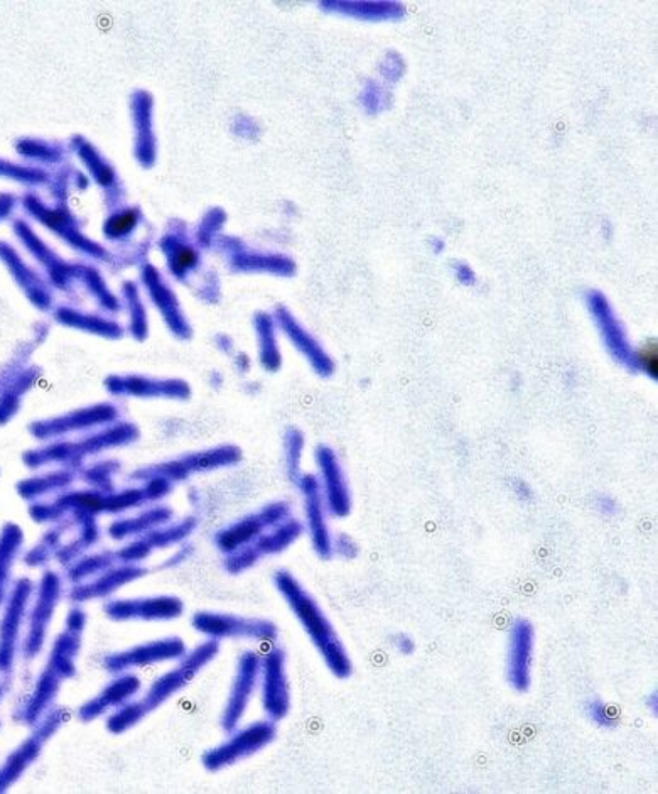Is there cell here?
Listing matches in <instances>:
<instances>
[{"instance_id": "obj_29", "label": "cell", "mask_w": 658, "mask_h": 794, "mask_svg": "<svg viewBox=\"0 0 658 794\" xmlns=\"http://www.w3.org/2000/svg\"><path fill=\"white\" fill-rule=\"evenodd\" d=\"M584 711H586L590 722H593L596 727L613 729L618 726L617 714H615L613 708H609L602 700H590L586 707H584Z\"/></svg>"}, {"instance_id": "obj_15", "label": "cell", "mask_w": 658, "mask_h": 794, "mask_svg": "<svg viewBox=\"0 0 658 794\" xmlns=\"http://www.w3.org/2000/svg\"><path fill=\"white\" fill-rule=\"evenodd\" d=\"M316 465H318V482L328 514L338 519L349 517L353 507L352 491H350L349 479L341 467L337 452L326 445L318 446Z\"/></svg>"}, {"instance_id": "obj_18", "label": "cell", "mask_w": 658, "mask_h": 794, "mask_svg": "<svg viewBox=\"0 0 658 794\" xmlns=\"http://www.w3.org/2000/svg\"><path fill=\"white\" fill-rule=\"evenodd\" d=\"M289 517H291V507L284 502H276V504L265 506L258 513L252 514V516L245 517L243 521L219 532L218 538H216L218 547L227 553L237 552L240 547L254 543L258 537L264 534V531L273 529L274 526L286 521Z\"/></svg>"}, {"instance_id": "obj_2", "label": "cell", "mask_w": 658, "mask_h": 794, "mask_svg": "<svg viewBox=\"0 0 658 794\" xmlns=\"http://www.w3.org/2000/svg\"><path fill=\"white\" fill-rule=\"evenodd\" d=\"M219 650H222L219 641L206 639L193 651H188L181 659H178L175 668H170L154 683H151L142 698L130 700L117 710L112 711L105 722L106 730L110 734L122 735L139 726L148 715L160 710L173 696L182 692L206 666L212 665L218 656Z\"/></svg>"}, {"instance_id": "obj_24", "label": "cell", "mask_w": 658, "mask_h": 794, "mask_svg": "<svg viewBox=\"0 0 658 794\" xmlns=\"http://www.w3.org/2000/svg\"><path fill=\"white\" fill-rule=\"evenodd\" d=\"M337 11L364 21L401 20L405 14L401 2H338Z\"/></svg>"}, {"instance_id": "obj_19", "label": "cell", "mask_w": 658, "mask_h": 794, "mask_svg": "<svg viewBox=\"0 0 658 794\" xmlns=\"http://www.w3.org/2000/svg\"><path fill=\"white\" fill-rule=\"evenodd\" d=\"M298 486L303 494L306 529L309 532L311 543L322 559H329L333 556V537L329 531L328 509H326L318 477L309 476V474L301 476Z\"/></svg>"}, {"instance_id": "obj_7", "label": "cell", "mask_w": 658, "mask_h": 794, "mask_svg": "<svg viewBox=\"0 0 658 794\" xmlns=\"http://www.w3.org/2000/svg\"><path fill=\"white\" fill-rule=\"evenodd\" d=\"M35 595V583L29 578H20L12 585L8 601L0 617V677L9 680L15 659L21 651V634L30 607V598Z\"/></svg>"}, {"instance_id": "obj_12", "label": "cell", "mask_w": 658, "mask_h": 794, "mask_svg": "<svg viewBox=\"0 0 658 794\" xmlns=\"http://www.w3.org/2000/svg\"><path fill=\"white\" fill-rule=\"evenodd\" d=\"M188 653V646L181 638H161L148 643L137 644L129 650L106 654L102 659L103 669L110 675L129 673L134 669L160 663L178 661Z\"/></svg>"}, {"instance_id": "obj_11", "label": "cell", "mask_w": 658, "mask_h": 794, "mask_svg": "<svg viewBox=\"0 0 658 794\" xmlns=\"http://www.w3.org/2000/svg\"><path fill=\"white\" fill-rule=\"evenodd\" d=\"M136 438V430L132 426H121L114 430L102 431L96 437L85 438L80 443H54L41 450H33L23 456L24 464L30 468L42 467L46 464H63V462H75L76 458L100 453L102 450L114 449V446L129 443Z\"/></svg>"}, {"instance_id": "obj_4", "label": "cell", "mask_w": 658, "mask_h": 794, "mask_svg": "<svg viewBox=\"0 0 658 794\" xmlns=\"http://www.w3.org/2000/svg\"><path fill=\"white\" fill-rule=\"evenodd\" d=\"M68 720L69 710L66 707H53L42 715L33 726L29 738L21 742L20 747H15L4 765L0 766V793H5L23 778L24 772L39 759L48 742L66 726Z\"/></svg>"}, {"instance_id": "obj_21", "label": "cell", "mask_w": 658, "mask_h": 794, "mask_svg": "<svg viewBox=\"0 0 658 794\" xmlns=\"http://www.w3.org/2000/svg\"><path fill=\"white\" fill-rule=\"evenodd\" d=\"M145 570L136 567V565H122L117 568H109V570L102 571V575L88 580V582L76 583L68 592V598L73 604L80 605L85 602L100 601V598H106L112 593L121 590L122 587L127 583L134 582L137 578L142 577Z\"/></svg>"}, {"instance_id": "obj_37", "label": "cell", "mask_w": 658, "mask_h": 794, "mask_svg": "<svg viewBox=\"0 0 658 794\" xmlns=\"http://www.w3.org/2000/svg\"><path fill=\"white\" fill-rule=\"evenodd\" d=\"M514 492L517 497L522 499V501H530L532 499V489H530L529 483L523 482V480H515L514 482Z\"/></svg>"}, {"instance_id": "obj_6", "label": "cell", "mask_w": 658, "mask_h": 794, "mask_svg": "<svg viewBox=\"0 0 658 794\" xmlns=\"http://www.w3.org/2000/svg\"><path fill=\"white\" fill-rule=\"evenodd\" d=\"M194 631L208 639H242L252 643L274 644L279 638L276 622L261 617H245L239 614L201 613L191 617Z\"/></svg>"}, {"instance_id": "obj_33", "label": "cell", "mask_w": 658, "mask_h": 794, "mask_svg": "<svg viewBox=\"0 0 658 794\" xmlns=\"http://www.w3.org/2000/svg\"><path fill=\"white\" fill-rule=\"evenodd\" d=\"M453 274H454V278H456V281H458L459 285L468 286V288H471V286L477 285V281H478L477 273H474L473 267L468 266V264L454 263L453 264Z\"/></svg>"}, {"instance_id": "obj_5", "label": "cell", "mask_w": 658, "mask_h": 794, "mask_svg": "<svg viewBox=\"0 0 658 794\" xmlns=\"http://www.w3.org/2000/svg\"><path fill=\"white\" fill-rule=\"evenodd\" d=\"M277 727L273 720H258L237 729L228 734L227 741L215 745L201 756L203 768L210 772H219L239 765L249 757L264 751L276 741Z\"/></svg>"}, {"instance_id": "obj_10", "label": "cell", "mask_w": 658, "mask_h": 794, "mask_svg": "<svg viewBox=\"0 0 658 794\" xmlns=\"http://www.w3.org/2000/svg\"><path fill=\"white\" fill-rule=\"evenodd\" d=\"M262 707L267 719L282 722L291 711L288 654L282 647L273 646L261 654Z\"/></svg>"}, {"instance_id": "obj_3", "label": "cell", "mask_w": 658, "mask_h": 794, "mask_svg": "<svg viewBox=\"0 0 658 794\" xmlns=\"http://www.w3.org/2000/svg\"><path fill=\"white\" fill-rule=\"evenodd\" d=\"M274 583H276L277 592L282 595L298 622L303 626L304 632H306L313 646L318 650L329 673L338 680H349L353 673L352 658H350L346 647L341 643L337 629H334L333 623L329 622L328 616L319 607L316 598L289 571H277Z\"/></svg>"}, {"instance_id": "obj_40", "label": "cell", "mask_w": 658, "mask_h": 794, "mask_svg": "<svg viewBox=\"0 0 658 794\" xmlns=\"http://www.w3.org/2000/svg\"><path fill=\"white\" fill-rule=\"evenodd\" d=\"M5 684H8V680H5V678H0V702H2V698H4L5 695Z\"/></svg>"}, {"instance_id": "obj_36", "label": "cell", "mask_w": 658, "mask_h": 794, "mask_svg": "<svg viewBox=\"0 0 658 794\" xmlns=\"http://www.w3.org/2000/svg\"><path fill=\"white\" fill-rule=\"evenodd\" d=\"M596 509L603 514V516L613 517L618 513L617 502L608 495H599L596 499Z\"/></svg>"}, {"instance_id": "obj_30", "label": "cell", "mask_w": 658, "mask_h": 794, "mask_svg": "<svg viewBox=\"0 0 658 794\" xmlns=\"http://www.w3.org/2000/svg\"><path fill=\"white\" fill-rule=\"evenodd\" d=\"M636 373L647 374L651 379L658 377V346L657 343H645L640 350H635Z\"/></svg>"}, {"instance_id": "obj_26", "label": "cell", "mask_w": 658, "mask_h": 794, "mask_svg": "<svg viewBox=\"0 0 658 794\" xmlns=\"http://www.w3.org/2000/svg\"><path fill=\"white\" fill-rule=\"evenodd\" d=\"M75 471L60 470L48 474V476L35 477V479L24 480L17 483V492L21 497L26 501H38L42 495L53 494L56 491H63L73 482Z\"/></svg>"}, {"instance_id": "obj_23", "label": "cell", "mask_w": 658, "mask_h": 794, "mask_svg": "<svg viewBox=\"0 0 658 794\" xmlns=\"http://www.w3.org/2000/svg\"><path fill=\"white\" fill-rule=\"evenodd\" d=\"M24 534L20 526L8 525L0 531V608L4 607L11 592L12 567L23 547Z\"/></svg>"}, {"instance_id": "obj_35", "label": "cell", "mask_w": 658, "mask_h": 794, "mask_svg": "<svg viewBox=\"0 0 658 794\" xmlns=\"http://www.w3.org/2000/svg\"><path fill=\"white\" fill-rule=\"evenodd\" d=\"M392 641H394L395 650H397L398 653L404 654V656H410V654H414V651H416V643H414V639L410 638V635L397 634L394 635Z\"/></svg>"}, {"instance_id": "obj_13", "label": "cell", "mask_w": 658, "mask_h": 794, "mask_svg": "<svg viewBox=\"0 0 658 794\" xmlns=\"http://www.w3.org/2000/svg\"><path fill=\"white\" fill-rule=\"evenodd\" d=\"M258 683H261V654L255 651H243L235 669L224 715L219 720L225 734H231L233 730L239 729Z\"/></svg>"}, {"instance_id": "obj_16", "label": "cell", "mask_w": 658, "mask_h": 794, "mask_svg": "<svg viewBox=\"0 0 658 794\" xmlns=\"http://www.w3.org/2000/svg\"><path fill=\"white\" fill-rule=\"evenodd\" d=\"M303 531V522L289 517L280 525L274 526L273 531L264 532L254 543L231 553L230 558L227 559V570L231 574H240L255 565L262 556L284 552L295 540H300Z\"/></svg>"}, {"instance_id": "obj_22", "label": "cell", "mask_w": 658, "mask_h": 794, "mask_svg": "<svg viewBox=\"0 0 658 794\" xmlns=\"http://www.w3.org/2000/svg\"><path fill=\"white\" fill-rule=\"evenodd\" d=\"M239 456L237 450L231 449V446H224V449L213 450V452L198 453V455L188 456V458H181V461L169 462V464H164L163 467L151 468L148 471L161 476L160 479L167 480V477H175V479L181 480L190 476L191 471L210 470V468L235 464L239 461Z\"/></svg>"}, {"instance_id": "obj_31", "label": "cell", "mask_w": 658, "mask_h": 794, "mask_svg": "<svg viewBox=\"0 0 658 794\" xmlns=\"http://www.w3.org/2000/svg\"><path fill=\"white\" fill-rule=\"evenodd\" d=\"M365 106L368 112H382L389 106V97L383 93L382 88L379 85L368 84L367 90H365Z\"/></svg>"}, {"instance_id": "obj_28", "label": "cell", "mask_w": 658, "mask_h": 794, "mask_svg": "<svg viewBox=\"0 0 658 794\" xmlns=\"http://www.w3.org/2000/svg\"><path fill=\"white\" fill-rule=\"evenodd\" d=\"M286 470L292 482H300L301 458H303L304 437L300 430L291 428L284 438Z\"/></svg>"}, {"instance_id": "obj_32", "label": "cell", "mask_w": 658, "mask_h": 794, "mask_svg": "<svg viewBox=\"0 0 658 794\" xmlns=\"http://www.w3.org/2000/svg\"><path fill=\"white\" fill-rule=\"evenodd\" d=\"M333 555L341 556L344 559L356 558L358 544L349 534H340V537L333 538Z\"/></svg>"}, {"instance_id": "obj_39", "label": "cell", "mask_w": 658, "mask_h": 794, "mask_svg": "<svg viewBox=\"0 0 658 794\" xmlns=\"http://www.w3.org/2000/svg\"><path fill=\"white\" fill-rule=\"evenodd\" d=\"M432 248H434L435 252H441L444 249V242L443 240L434 239L432 240Z\"/></svg>"}, {"instance_id": "obj_14", "label": "cell", "mask_w": 658, "mask_h": 794, "mask_svg": "<svg viewBox=\"0 0 658 794\" xmlns=\"http://www.w3.org/2000/svg\"><path fill=\"white\" fill-rule=\"evenodd\" d=\"M103 614L114 622H169L182 617L185 604L173 595L112 598L103 605Z\"/></svg>"}, {"instance_id": "obj_38", "label": "cell", "mask_w": 658, "mask_h": 794, "mask_svg": "<svg viewBox=\"0 0 658 794\" xmlns=\"http://www.w3.org/2000/svg\"><path fill=\"white\" fill-rule=\"evenodd\" d=\"M647 708L651 711V714L657 715L658 711V695L657 693H650V695L647 696Z\"/></svg>"}, {"instance_id": "obj_17", "label": "cell", "mask_w": 658, "mask_h": 794, "mask_svg": "<svg viewBox=\"0 0 658 794\" xmlns=\"http://www.w3.org/2000/svg\"><path fill=\"white\" fill-rule=\"evenodd\" d=\"M535 631L527 619L515 620L508 632L507 678L511 689L519 693L529 692L532 684Z\"/></svg>"}, {"instance_id": "obj_1", "label": "cell", "mask_w": 658, "mask_h": 794, "mask_svg": "<svg viewBox=\"0 0 658 794\" xmlns=\"http://www.w3.org/2000/svg\"><path fill=\"white\" fill-rule=\"evenodd\" d=\"M88 616L84 608L73 607L66 616L65 629L54 639L50 656L45 668L36 680L20 710L15 711V720L23 726H35L46 711L54 707L58 693L66 681L75 678L76 663L84 646V634Z\"/></svg>"}, {"instance_id": "obj_20", "label": "cell", "mask_w": 658, "mask_h": 794, "mask_svg": "<svg viewBox=\"0 0 658 794\" xmlns=\"http://www.w3.org/2000/svg\"><path fill=\"white\" fill-rule=\"evenodd\" d=\"M140 689H142V680L132 671L115 675L114 680L109 681L96 696H91L84 705H80L76 717L85 723L96 722L103 715L112 714L122 705L136 698Z\"/></svg>"}, {"instance_id": "obj_8", "label": "cell", "mask_w": 658, "mask_h": 794, "mask_svg": "<svg viewBox=\"0 0 658 794\" xmlns=\"http://www.w3.org/2000/svg\"><path fill=\"white\" fill-rule=\"evenodd\" d=\"M35 593L33 607L27 610L26 635L21 643V654L27 661L38 658L45 647L54 613L63 598V580L54 571H46Z\"/></svg>"}, {"instance_id": "obj_9", "label": "cell", "mask_w": 658, "mask_h": 794, "mask_svg": "<svg viewBox=\"0 0 658 794\" xmlns=\"http://www.w3.org/2000/svg\"><path fill=\"white\" fill-rule=\"evenodd\" d=\"M586 306L609 357L630 373H636L635 349L630 342L629 331L608 298L593 289L586 294Z\"/></svg>"}, {"instance_id": "obj_27", "label": "cell", "mask_w": 658, "mask_h": 794, "mask_svg": "<svg viewBox=\"0 0 658 794\" xmlns=\"http://www.w3.org/2000/svg\"><path fill=\"white\" fill-rule=\"evenodd\" d=\"M170 514L173 513L169 509L157 507V509L149 511V513L142 514L140 517H134L129 521L115 522L110 528V537L122 540V538L132 537V534H144V532L152 531V529L167 521Z\"/></svg>"}, {"instance_id": "obj_25", "label": "cell", "mask_w": 658, "mask_h": 794, "mask_svg": "<svg viewBox=\"0 0 658 794\" xmlns=\"http://www.w3.org/2000/svg\"><path fill=\"white\" fill-rule=\"evenodd\" d=\"M286 328H288L289 335H291V339L294 340L295 345L300 346L303 350V354L309 358L316 373L321 374V376L333 374V361L329 358V355L326 354L325 350L319 346V343L309 333H306L300 325L294 324L291 318L286 319Z\"/></svg>"}, {"instance_id": "obj_34", "label": "cell", "mask_w": 658, "mask_h": 794, "mask_svg": "<svg viewBox=\"0 0 658 794\" xmlns=\"http://www.w3.org/2000/svg\"><path fill=\"white\" fill-rule=\"evenodd\" d=\"M404 73V63L401 58H395V54H389L382 65V75L385 76L389 81H397Z\"/></svg>"}]
</instances>
